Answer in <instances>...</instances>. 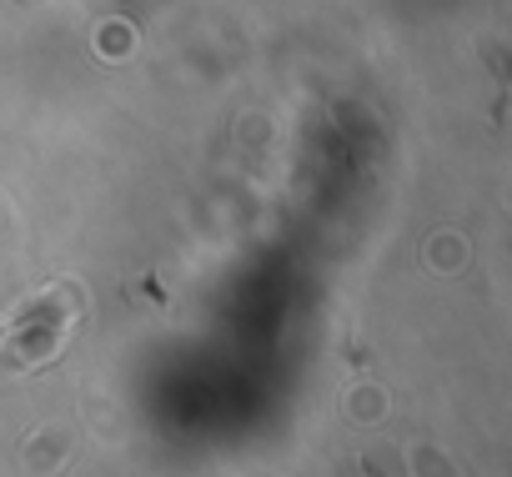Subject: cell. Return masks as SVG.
Returning a JSON list of instances; mask_svg holds the SVG:
<instances>
[{
    "mask_svg": "<svg viewBox=\"0 0 512 477\" xmlns=\"http://www.w3.org/2000/svg\"><path fill=\"white\" fill-rule=\"evenodd\" d=\"M86 312V292L76 282H51L31 302H21L0 322V372H31L61 352Z\"/></svg>",
    "mask_w": 512,
    "mask_h": 477,
    "instance_id": "obj_1",
    "label": "cell"
}]
</instances>
